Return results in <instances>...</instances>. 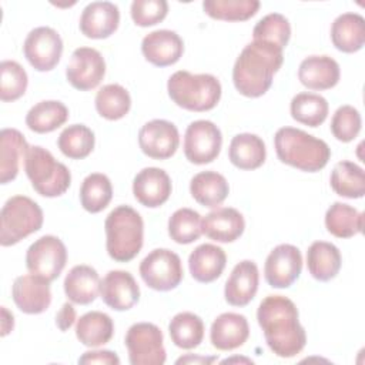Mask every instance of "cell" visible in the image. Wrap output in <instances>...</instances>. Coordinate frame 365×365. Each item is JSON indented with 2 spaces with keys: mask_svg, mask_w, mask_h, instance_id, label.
Here are the masks:
<instances>
[{
  "mask_svg": "<svg viewBox=\"0 0 365 365\" xmlns=\"http://www.w3.org/2000/svg\"><path fill=\"white\" fill-rule=\"evenodd\" d=\"M257 319L267 345L277 356L292 358L304 349L307 334L299 324L298 309L289 298L265 297L257 309Z\"/></svg>",
  "mask_w": 365,
  "mask_h": 365,
  "instance_id": "1",
  "label": "cell"
},
{
  "mask_svg": "<svg viewBox=\"0 0 365 365\" xmlns=\"http://www.w3.org/2000/svg\"><path fill=\"white\" fill-rule=\"evenodd\" d=\"M282 48L261 40L248 43L237 57L232 68V81L237 91L245 97L264 96L271 84L274 74L284 63Z\"/></svg>",
  "mask_w": 365,
  "mask_h": 365,
  "instance_id": "2",
  "label": "cell"
},
{
  "mask_svg": "<svg viewBox=\"0 0 365 365\" xmlns=\"http://www.w3.org/2000/svg\"><path fill=\"white\" fill-rule=\"evenodd\" d=\"M274 147L281 163L307 173L322 170L331 157L324 140L294 127H281L274 135Z\"/></svg>",
  "mask_w": 365,
  "mask_h": 365,
  "instance_id": "3",
  "label": "cell"
},
{
  "mask_svg": "<svg viewBox=\"0 0 365 365\" xmlns=\"http://www.w3.org/2000/svg\"><path fill=\"white\" fill-rule=\"evenodd\" d=\"M106 248L117 262H128L143 248L144 222L141 215L130 205L115 207L106 218Z\"/></svg>",
  "mask_w": 365,
  "mask_h": 365,
  "instance_id": "4",
  "label": "cell"
},
{
  "mask_svg": "<svg viewBox=\"0 0 365 365\" xmlns=\"http://www.w3.org/2000/svg\"><path fill=\"white\" fill-rule=\"evenodd\" d=\"M170 98L188 111L212 110L221 98V83L212 74H192L178 70L170 76L167 83Z\"/></svg>",
  "mask_w": 365,
  "mask_h": 365,
  "instance_id": "5",
  "label": "cell"
},
{
  "mask_svg": "<svg viewBox=\"0 0 365 365\" xmlns=\"http://www.w3.org/2000/svg\"><path fill=\"white\" fill-rule=\"evenodd\" d=\"M24 170L34 191L43 197H60L71 184L70 170L40 145L29 147Z\"/></svg>",
  "mask_w": 365,
  "mask_h": 365,
  "instance_id": "6",
  "label": "cell"
},
{
  "mask_svg": "<svg viewBox=\"0 0 365 365\" xmlns=\"http://www.w3.org/2000/svg\"><path fill=\"white\" fill-rule=\"evenodd\" d=\"M43 210L26 195L10 197L0 212V244L10 247L38 231L43 225Z\"/></svg>",
  "mask_w": 365,
  "mask_h": 365,
  "instance_id": "7",
  "label": "cell"
},
{
  "mask_svg": "<svg viewBox=\"0 0 365 365\" xmlns=\"http://www.w3.org/2000/svg\"><path fill=\"white\" fill-rule=\"evenodd\" d=\"M161 329L151 322L133 324L124 338L131 365H163L165 348Z\"/></svg>",
  "mask_w": 365,
  "mask_h": 365,
  "instance_id": "8",
  "label": "cell"
},
{
  "mask_svg": "<svg viewBox=\"0 0 365 365\" xmlns=\"http://www.w3.org/2000/svg\"><path fill=\"white\" fill-rule=\"evenodd\" d=\"M143 281L155 291H171L180 285L184 277L181 258L171 250H153L140 264Z\"/></svg>",
  "mask_w": 365,
  "mask_h": 365,
  "instance_id": "9",
  "label": "cell"
},
{
  "mask_svg": "<svg viewBox=\"0 0 365 365\" xmlns=\"http://www.w3.org/2000/svg\"><path fill=\"white\" fill-rule=\"evenodd\" d=\"M67 262L64 242L54 235H43L36 240L26 252V267L30 274L38 275L48 282L58 278Z\"/></svg>",
  "mask_w": 365,
  "mask_h": 365,
  "instance_id": "10",
  "label": "cell"
},
{
  "mask_svg": "<svg viewBox=\"0 0 365 365\" xmlns=\"http://www.w3.org/2000/svg\"><path fill=\"white\" fill-rule=\"evenodd\" d=\"M222 145L220 128L210 120H197L190 123L184 134L185 158L197 165L212 163Z\"/></svg>",
  "mask_w": 365,
  "mask_h": 365,
  "instance_id": "11",
  "label": "cell"
},
{
  "mask_svg": "<svg viewBox=\"0 0 365 365\" xmlns=\"http://www.w3.org/2000/svg\"><path fill=\"white\" fill-rule=\"evenodd\" d=\"M23 53L33 68L37 71H50L61 58L63 40L54 29L40 26L27 34Z\"/></svg>",
  "mask_w": 365,
  "mask_h": 365,
  "instance_id": "12",
  "label": "cell"
},
{
  "mask_svg": "<svg viewBox=\"0 0 365 365\" xmlns=\"http://www.w3.org/2000/svg\"><path fill=\"white\" fill-rule=\"evenodd\" d=\"M106 76V61L101 53L91 47H78L73 51L66 68L67 81L80 91L96 88Z\"/></svg>",
  "mask_w": 365,
  "mask_h": 365,
  "instance_id": "13",
  "label": "cell"
},
{
  "mask_svg": "<svg viewBox=\"0 0 365 365\" xmlns=\"http://www.w3.org/2000/svg\"><path fill=\"white\" fill-rule=\"evenodd\" d=\"M302 271L301 251L291 244L277 245L267 257L264 277L272 288H288Z\"/></svg>",
  "mask_w": 365,
  "mask_h": 365,
  "instance_id": "14",
  "label": "cell"
},
{
  "mask_svg": "<svg viewBox=\"0 0 365 365\" xmlns=\"http://www.w3.org/2000/svg\"><path fill=\"white\" fill-rule=\"evenodd\" d=\"M138 144L147 157L154 160H167L173 157L178 148V128L167 120H151L140 128Z\"/></svg>",
  "mask_w": 365,
  "mask_h": 365,
  "instance_id": "15",
  "label": "cell"
},
{
  "mask_svg": "<svg viewBox=\"0 0 365 365\" xmlns=\"http://www.w3.org/2000/svg\"><path fill=\"white\" fill-rule=\"evenodd\" d=\"M11 297L21 312L41 314L51 304L50 282L34 274L20 275L13 282Z\"/></svg>",
  "mask_w": 365,
  "mask_h": 365,
  "instance_id": "16",
  "label": "cell"
},
{
  "mask_svg": "<svg viewBox=\"0 0 365 365\" xmlns=\"http://www.w3.org/2000/svg\"><path fill=\"white\" fill-rule=\"evenodd\" d=\"M106 305L115 311H127L140 299V287L128 271L113 269L107 272L100 285Z\"/></svg>",
  "mask_w": 365,
  "mask_h": 365,
  "instance_id": "17",
  "label": "cell"
},
{
  "mask_svg": "<svg viewBox=\"0 0 365 365\" xmlns=\"http://www.w3.org/2000/svg\"><path fill=\"white\" fill-rule=\"evenodd\" d=\"M171 178L163 168L145 167L133 180L135 200L148 208L163 205L171 195Z\"/></svg>",
  "mask_w": 365,
  "mask_h": 365,
  "instance_id": "18",
  "label": "cell"
},
{
  "mask_svg": "<svg viewBox=\"0 0 365 365\" xmlns=\"http://www.w3.org/2000/svg\"><path fill=\"white\" fill-rule=\"evenodd\" d=\"M141 51L147 61L157 67H167L175 64L182 53V38L173 30H154L148 33L141 41Z\"/></svg>",
  "mask_w": 365,
  "mask_h": 365,
  "instance_id": "19",
  "label": "cell"
},
{
  "mask_svg": "<svg viewBox=\"0 0 365 365\" xmlns=\"http://www.w3.org/2000/svg\"><path fill=\"white\" fill-rule=\"evenodd\" d=\"M120 10L111 1H91L80 16V31L88 38H107L118 27Z\"/></svg>",
  "mask_w": 365,
  "mask_h": 365,
  "instance_id": "20",
  "label": "cell"
},
{
  "mask_svg": "<svg viewBox=\"0 0 365 365\" xmlns=\"http://www.w3.org/2000/svg\"><path fill=\"white\" fill-rule=\"evenodd\" d=\"M259 274L258 267L254 261L244 259L240 261L231 271L225 288L224 297L225 301L232 307H245L248 305L257 291H258Z\"/></svg>",
  "mask_w": 365,
  "mask_h": 365,
  "instance_id": "21",
  "label": "cell"
},
{
  "mask_svg": "<svg viewBox=\"0 0 365 365\" xmlns=\"http://www.w3.org/2000/svg\"><path fill=\"white\" fill-rule=\"evenodd\" d=\"M250 336V325L244 315L224 312L218 315L210 331V339L214 348L220 351H232L244 345Z\"/></svg>",
  "mask_w": 365,
  "mask_h": 365,
  "instance_id": "22",
  "label": "cell"
},
{
  "mask_svg": "<svg viewBox=\"0 0 365 365\" xmlns=\"http://www.w3.org/2000/svg\"><path fill=\"white\" fill-rule=\"evenodd\" d=\"M202 234L217 242H232L238 240L245 228L242 214L231 207H221L208 212L201 220Z\"/></svg>",
  "mask_w": 365,
  "mask_h": 365,
  "instance_id": "23",
  "label": "cell"
},
{
  "mask_svg": "<svg viewBox=\"0 0 365 365\" xmlns=\"http://www.w3.org/2000/svg\"><path fill=\"white\" fill-rule=\"evenodd\" d=\"M339 64L329 56H309L298 68V78L309 90H328L338 84Z\"/></svg>",
  "mask_w": 365,
  "mask_h": 365,
  "instance_id": "24",
  "label": "cell"
},
{
  "mask_svg": "<svg viewBox=\"0 0 365 365\" xmlns=\"http://www.w3.org/2000/svg\"><path fill=\"white\" fill-rule=\"evenodd\" d=\"M225 264V251L214 244H201L188 257L191 277L202 284H208L220 278Z\"/></svg>",
  "mask_w": 365,
  "mask_h": 365,
  "instance_id": "25",
  "label": "cell"
},
{
  "mask_svg": "<svg viewBox=\"0 0 365 365\" xmlns=\"http://www.w3.org/2000/svg\"><path fill=\"white\" fill-rule=\"evenodd\" d=\"M29 144L24 135L16 128H3L0 133V182L13 181L20 170V163L26 158Z\"/></svg>",
  "mask_w": 365,
  "mask_h": 365,
  "instance_id": "26",
  "label": "cell"
},
{
  "mask_svg": "<svg viewBox=\"0 0 365 365\" xmlns=\"http://www.w3.org/2000/svg\"><path fill=\"white\" fill-rule=\"evenodd\" d=\"M63 285L64 292L71 302L88 305L98 297L101 279L93 267L81 264L68 271Z\"/></svg>",
  "mask_w": 365,
  "mask_h": 365,
  "instance_id": "27",
  "label": "cell"
},
{
  "mask_svg": "<svg viewBox=\"0 0 365 365\" xmlns=\"http://www.w3.org/2000/svg\"><path fill=\"white\" fill-rule=\"evenodd\" d=\"M331 40L342 53L359 51L365 43V20L358 13H342L331 26Z\"/></svg>",
  "mask_w": 365,
  "mask_h": 365,
  "instance_id": "28",
  "label": "cell"
},
{
  "mask_svg": "<svg viewBox=\"0 0 365 365\" xmlns=\"http://www.w3.org/2000/svg\"><path fill=\"white\" fill-rule=\"evenodd\" d=\"M341 252L331 242L315 241L307 251V267L317 281L327 282L335 278L341 269Z\"/></svg>",
  "mask_w": 365,
  "mask_h": 365,
  "instance_id": "29",
  "label": "cell"
},
{
  "mask_svg": "<svg viewBox=\"0 0 365 365\" xmlns=\"http://www.w3.org/2000/svg\"><path fill=\"white\" fill-rule=\"evenodd\" d=\"M228 157L231 164L240 170H255L265 161V144L257 134H237L230 143Z\"/></svg>",
  "mask_w": 365,
  "mask_h": 365,
  "instance_id": "30",
  "label": "cell"
},
{
  "mask_svg": "<svg viewBox=\"0 0 365 365\" xmlns=\"http://www.w3.org/2000/svg\"><path fill=\"white\" fill-rule=\"evenodd\" d=\"M190 192L192 198L208 208H214L225 201L230 185L225 177L217 171H201L190 181Z\"/></svg>",
  "mask_w": 365,
  "mask_h": 365,
  "instance_id": "31",
  "label": "cell"
},
{
  "mask_svg": "<svg viewBox=\"0 0 365 365\" xmlns=\"http://www.w3.org/2000/svg\"><path fill=\"white\" fill-rule=\"evenodd\" d=\"M114 324L110 315L101 311H90L77 319L76 336L77 339L91 348L101 346L113 338Z\"/></svg>",
  "mask_w": 365,
  "mask_h": 365,
  "instance_id": "32",
  "label": "cell"
},
{
  "mask_svg": "<svg viewBox=\"0 0 365 365\" xmlns=\"http://www.w3.org/2000/svg\"><path fill=\"white\" fill-rule=\"evenodd\" d=\"M68 118V108L57 100H44L34 104L26 114V125L38 134L51 133Z\"/></svg>",
  "mask_w": 365,
  "mask_h": 365,
  "instance_id": "33",
  "label": "cell"
},
{
  "mask_svg": "<svg viewBox=\"0 0 365 365\" xmlns=\"http://www.w3.org/2000/svg\"><path fill=\"white\" fill-rule=\"evenodd\" d=\"M325 227L336 238H351L362 232L364 214L348 204L334 202L327 210Z\"/></svg>",
  "mask_w": 365,
  "mask_h": 365,
  "instance_id": "34",
  "label": "cell"
},
{
  "mask_svg": "<svg viewBox=\"0 0 365 365\" xmlns=\"http://www.w3.org/2000/svg\"><path fill=\"white\" fill-rule=\"evenodd\" d=\"M168 332L175 346L194 349L204 339V322L192 312H180L170 321Z\"/></svg>",
  "mask_w": 365,
  "mask_h": 365,
  "instance_id": "35",
  "label": "cell"
},
{
  "mask_svg": "<svg viewBox=\"0 0 365 365\" xmlns=\"http://www.w3.org/2000/svg\"><path fill=\"white\" fill-rule=\"evenodd\" d=\"M332 190L345 198H361L365 194L364 170L352 161H339L331 173Z\"/></svg>",
  "mask_w": 365,
  "mask_h": 365,
  "instance_id": "36",
  "label": "cell"
},
{
  "mask_svg": "<svg viewBox=\"0 0 365 365\" xmlns=\"http://www.w3.org/2000/svg\"><path fill=\"white\" fill-rule=\"evenodd\" d=\"M291 117L308 127H318L321 125L329 111L328 101L315 93H298L291 100Z\"/></svg>",
  "mask_w": 365,
  "mask_h": 365,
  "instance_id": "37",
  "label": "cell"
},
{
  "mask_svg": "<svg viewBox=\"0 0 365 365\" xmlns=\"http://www.w3.org/2000/svg\"><path fill=\"white\" fill-rule=\"evenodd\" d=\"M111 198L113 185L106 174L91 173L83 180L80 187V202L86 211L97 214L110 204Z\"/></svg>",
  "mask_w": 365,
  "mask_h": 365,
  "instance_id": "38",
  "label": "cell"
},
{
  "mask_svg": "<svg viewBox=\"0 0 365 365\" xmlns=\"http://www.w3.org/2000/svg\"><path fill=\"white\" fill-rule=\"evenodd\" d=\"M94 133L84 124L67 125L57 138V147L66 157L71 160H83L88 157L94 148Z\"/></svg>",
  "mask_w": 365,
  "mask_h": 365,
  "instance_id": "39",
  "label": "cell"
},
{
  "mask_svg": "<svg viewBox=\"0 0 365 365\" xmlns=\"http://www.w3.org/2000/svg\"><path fill=\"white\" fill-rule=\"evenodd\" d=\"M97 113L110 121L123 118L131 108L130 93L120 84H106L96 94Z\"/></svg>",
  "mask_w": 365,
  "mask_h": 365,
  "instance_id": "40",
  "label": "cell"
},
{
  "mask_svg": "<svg viewBox=\"0 0 365 365\" xmlns=\"http://www.w3.org/2000/svg\"><path fill=\"white\" fill-rule=\"evenodd\" d=\"M204 11L224 21H244L257 14L259 9L258 0H205L202 1Z\"/></svg>",
  "mask_w": 365,
  "mask_h": 365,
  "instance_id": "41",
  "label": "cell"
},
{
  "mask_svg": "<svg viewBox=\"0 0 365 365\" xmlns=\"http://www.w3.org/2000/svg\"><path fill=\"white\" fill-rule=\"evenodd\" d=\"M201 234V215L191 208H178L168 220V235L177 244H191Z\"/></svg>",
  "mask_w": 365,
  "mask_h": 365,
  "instance_id": "42",
  "label": "cell"
},
{
  "mask_svg": "<svg viewBox=\"0 0 365 365\" xmlns=\"http://www.w3.org/2000/svg\"><path fill=\"white\" fill-rule=\"evenodd\" d=\"M252 37L254 40L272 43L284 50L291 37L289 21L279 13H269L255 24Z\"/></svg>",
  "mask_w": 365,
  "mask_h": 365,
  "instance_id": "43",
  "label": "cell"
},
{
  "mask_svg": "<svg viewBox=\"0 0 365 365\" xmlns=\"http://www.w3.org/2000/svg\"><path fill=\"white\" fill-rule=\"evenodd\" d=\"M0 98L1 101H16L20 98L29 84L26 70L13 60H3L0 64Z\"/></svg>",
  "mask_w": 365,
  "mask_h": 365,
  "instance_id": "44",
  "label": "cell"
},
{
  "mask_svg": "<svg viewBox=\"0 0 365 365\" xmlns=\"http://www.w3.org/2000/svg\"><path fill=\"white\" fill-rule=\"evenodd\" d=\"M362 120L359 111L352 106H341L332 115L331 133L342 143L352 141L361 131Z\"/></svg>",
  "mask_w": 365,
  "mask_h": 365,
  "instance_id": "45",
  "label": "cell"
},
{
  "mask_svg": "<svg viewBox=\"0 0 365 365\" xmlns=\"http://www.w3.org/2000/svg\"><path fill=\"white\" fill-rule=\"evenodd\" d=\"M130 13L137 26H154L165 19L168 13V3L165 0H134L131 3Z\"/></svg>",
  "mask_w": 365,
  "mask_h": 365,
  "instance_id": "46",
  "label": "cell"
},
{
  "mask_svg": "<svg viewBox=\"0 0 365 365\" xmlns=\"http://www.w3.org/2000/svg\"><path fill=\"white\" fill-rule=\"evenodd\" d=\"M78 364H106V365H118L120 358L113 351L98 349L87 351L78 358Z\"/></svg>",
  "mask_w": 365,
  "mask_h": 365,
  "instance_id": "47",
  "label": "cell"
},
{
  "mask_svg": "<svg viewBox=\"0 0 365 365\" xmlns=\"http://www.w3.org/2000/svg\"><path fill=\"white\" fill-rule=\"evenodd\" d=\"M76 321V309L70 302L63 304L61 309L56 315V325L60 331H67Z\"/></svg>",
  "mask_w": 365,
  "mask_h": 365,
  "instance_id": "48",
  "label": "cell"
},
{
  "mask_svg": "<svg viewBox=\"0 0 365 365\" xmlns=\"http://www.w3.org/2000/svg\"><path fill=\"white\" fill-rule=\"evenodd\" d=\"M217 361V356H200V355H192L188 354L185 356H181L175 361V364H212Z\"/></svg>",
  "mask_w": 365,
  "mask_h": 365,
  "instance_id": "49",
  "label": "cell"
},
{
  "mask_svg": "<svg viewBox=\"0 0 365 365\" xmlns=\"http://www.w3.org/2000/svg\"><path fill=\"white\" fill-rule=\"evenodd\" d=\"M1 315H3L1 336H6L13 329V327H14V318H13V314H10L6 307H1Z\"/></svg>",
  "mask_w": 365,
  "mask_h": 365,
  "instance_id": "50",
  "label": "cell"
},
{
  "mask_svg": "<svg viewBox=\"0 0 365 365\" xmlns=\"http://www.w3.org/2000/svg\"><path fill=\"white\" fill-rule=\"evenodd\" d=\"M231 362H245V364H252V361H251V359H248V358H238V356H235V358H227V359H224L221 364H231Z\"/></svg>",
  "mask_w": 365,
  "mask_h": 365,
  "instance_id": "51",
  "label": "cell"
}]
</instances>
